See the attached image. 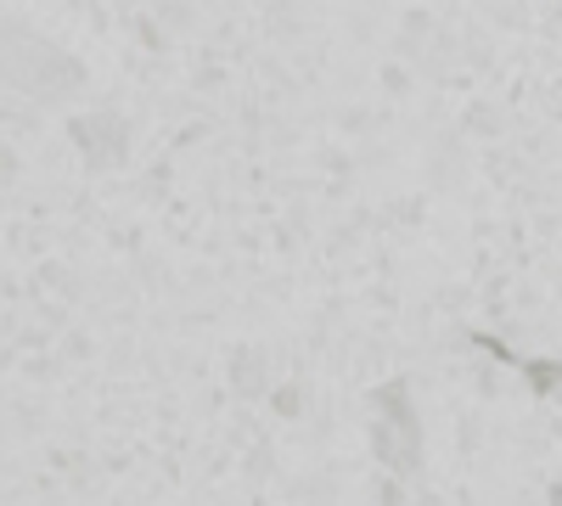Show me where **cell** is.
<instances>
[{
  "label": "cell",
  "mask_w": 562,
  "mask_h": 506,
  "mask_svg": "<svg viewBox=\"0 0 562 506\" xmlns=\"http://www.w3.org/2000/svg\"><path fill=\"white\" fill-rule=\"evenodd\" d=\"M551 506H562V490H551Z\"/></svg>",
  "instance_id": "6da1fadb"
}]
</instances>
